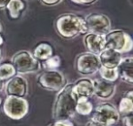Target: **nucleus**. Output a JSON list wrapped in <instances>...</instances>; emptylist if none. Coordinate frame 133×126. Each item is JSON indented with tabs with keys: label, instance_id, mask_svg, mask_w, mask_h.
Returning a JSON list of instances; mask_svg holds the SVG:
<instances>
[{
	"label": "nucleus",
	"instance_id": "c756f323",
	"mask_svg": "<svg viewBox=\"0 0 133 126\" xmlns=\"http://www.w3.org/2000/svg\"><path fill=\"white\" fill-rule=\"evenodd\" d=\"M2 102H3V100H2V98H1V96H0V106L2 105Z\"/></svg>",
	"mask_w": 133,
	"mask_h": 126
},
{
	"label": "nucleus",
	"instance_id": "f03ea898",
	"mask_svg": "<svg viewBox=\"0 0 133 126\" xmlns=\"http://www.w3.org/2000/svg\"><path fill=\"white\" fill-rule=\"evenodd\" d=\"M72 85L73 83L66 84L58 91L52 110V117L55 121L70 120L76 113L77 98L72 92Z\"/></svg>",
	"mask_w": 133,
	"mask_h": 126
},
{
	"label": "nucleus",
	"instance_id": "6ab92c4d",
	"mask_svg": "<svg viewBox=\"0 0 133 126\" xmlns=\"http://www.w3.org/2000/svg\"><path fill=\"white\" fill-rule=\"evenodd\" d=\"M93 103L90 102L89 98H79L77 99L76 107H75V111L76 113H78L83 116L91 114L93 111Z\"/></svg>",
	"mask_w": 133,
	"mask_h": 126
},
{
	"label": "nucleus",
	"instance_id": "1a4fd4ad",
	"mask_svg": "<svg viewBox=\"0 0 133 126\" xmlns=\"http://www.w3.org/2000/svg\"><path fill=\"white\" fill-rule=\"evenodd\" d=\"M85 19L89 33H94L98 35H106L110 31L111 22L108 16L100 13H91L88 15Z\"/></svg>",
	"mask_w": 133,
	"mask_h": 126
},
{
	"label": "nucleus",
	"instance_id": "5701e85b",
	"mask_svg": "<svg viewBox=\"0 0 133 126\" xmlns=\"http://www.w3.org/2000/svg\"><path fill=\"white\" fill-rule=\"evenodd\" d=\"M49 126H74V123L70 120H61L55 121V122L51 123Z\"/></svg>",
	"mask_w": 133,
	"mask_h": 126
},
{
	"label": "nucleus",
	"instance_id": "aec40b11",
	"mask_svg": "<svg viewBox=\"0 0 133 126\" xmlns=\"http://www.w3.org/2000/svg\"><path fill=\"white\" fill-rule=\"evenodd\" d=\"M17 74V71L11 62L6 61L0 64V82L3 83L4 81H8Z\"/></svg>",
	"mask_w": 133,
	"mask_h": 126
},
{
	"label": "nucleus",
	"instance_id": "412c9836",
	"mask_svg": "<svg viewBox=\"0 0 133 126\" xmlns=\"http://www.w3.org/2000/svg\"><path fill=\"white\" fill-rule=\"evenodd\" d=\"M101 79L110 82H116L118 79V72L117 68H105V67H100L98 70Z\"/></svg>",
	"mask_w": 133,
	"mask_h": 126
},
{
	"label": "nucleus",
	"instance_id": "9b49d317",
	"mask_svg": "<svg viewBox=\"0 0 133 126\" xmlns=\"http://www.w3.org/2000/svg\"><path fill=\"white\" fill-rule=\"evenodd\" d=\"M94 95L100 100H109L112 98L116 91V85L114 82L105 80L103 79H96L93 80Z\"/></svg>",
	"mask_w": 133,
	"mask_h": 126
},
{
	"label": "nucleus",
	"instance_id": "423d86ee",
	"mask_svg": "<svg viewBox=\"0 0 133 126\" xmlns=\"http://www.w3.org/2000/svg\"><path fill=\"white\" fill-rule=\"evenodd\" d=\"M37 83L42 89L53 92H58L66 85L65 76L58 71H46L37 78Z\"/></svg>",
	"mask_w": 133,
	"mask_h": 126
},
{
	"label": "nucleus",
	"instance_id": "ddd939ff",
	"mask_svg": "<svg viewBox=\"0 0 133 126\" xmlns=\"http://www.w3.org/2000/svg\"><path fill=\"white\" fill-rule=\"evenodd\" d=\"M83 42L89 52L93 54H98L106 48L105 47V37L102 35H98L94 33H87L83 39Z\"/></svg>",
	"mask_w": 133,
	"mask_h": 126
},
{
	"label": "nucleus",
	"instance_id": "cd10ccee",
	"mask_svg": "<svg viewBox=\"0 0 133 126\" xmlns=\"http://www.w3.org/2000/svg\"><path fill=\"white\" fill-rule=\"evenodd\" d=\"M86 126H106V125H104V124H102V123H100V122H97V121L92 120V119H91L89 122H87Z\"/></svg>",
	"mask_w": 133,
	"mask_h": 126
},
{
	"label": "nucleus",
	"instance_id": "4be33fe9",
	"mask_svg": "<svg viewBox=\"0 0 133 126\" xmlns=\"http://www.w3.org/2000/svg\"><path fill=\"white\" fill-rule=\"evenodd\" d=\"M61 65V58L57 55H53L43 61V67L46 71H56Z\"/></svg>",
	"mask_w": 133,
	"mask_h": 126
},
{
	"label": "nucleus",
	"instance_id": "6e6552de",
	"mask_svg": "<svg viewBox=\"0 0 133 126\" xmlns=\"http://www.w3.org/2000/svg\"><path fill=\"white\" fill-rule=\"evenodd\" d=\"M100 67L98 56L89 51L79 54L75 60V69L81 75H92L98 72Z\"/></svg>",
	"mask_w": 133,
	"mask_h": 126
},
{
	"label": "nucleus",
	"instance_id": "2f4dec72",
	"mask_svg": "<svg viewBox=\"0 0 133 126\" xmlns=\"http://www.w3.org/2000/svg\"><path fill=\"white\" fill-rule=\"evenodd\" d=\"M0 83H2V82H0ZM0 89H1V86H0Z\"/></svg>",
	"mask_w": 133,
	"mask_h": 126
},
{
	"label": "nucleus",
	"instance_id": "a878e982",
	"mask_svg": "<svg viewBox=\"0 0 133 126\" xmlns=\"http://www.w3.org/2000/svg\"><path fill=\"white\" fill-rule=\"evenodd\" d=\"M62 0H40V2L42 3L43 5H46V6H56V5L59 4Z\"/></svg>",
	"mask_w": 133,
	"mask_h": 126
},
{
	"label": "nucleus",
	"instance_id": "a211bd4d",
	"mask_svg": "<svg viewBox=\"0 0 133 126\" xmlns=\"http://www.w3.org/2000/svg\"><path fill=\"white\" fill-rule=\"evenodd\" d=\"M118 111L120 117L124 115L133 113V91H128L121 98L118 103Z\"/></svg>",
	"mask_w": 133,
	"mask_h": 126
},
{
	"label": "nucleus",
	"instance_id": "9d476101",
	"mask_svg": "<svg viewBox=\"0 0 133 126\" xmlns=\"http://www.w3.org/2000/svg\"><path fill=\"white\" fill-rule=\"evenodd\" d=\"M8 96L25 97L28 92V84L26 80L20 75H15L6 81L5 87Z\"/></svg>",
	"mask_w": 133,
	"mask_h": 126
},
{
	"label": "nucleus",
	"instance_id": "20e7f679",
	"mask_svg": "<svg viewBox=\"0 0 133 126\" xmlns=\"http://www.w3.org/2000/svg\"><path fill=\"white\" fill-rule=\"evenodd\" d=\"M11 63L18 74L37 72L40 69V62L28 50H21L12 58Z\"/></svg>",
	"mask_w": 133,
	"mask_h": 126
},
{
	"label": "nucleus",
	"instance_id": "f3484780",
	"mask_svg": "<svg viewBox=\"0 0 133 126\" xmlns=\"http://www.w3.org/2000/svg\"><path fill=\"white\" fill-rule=\"evenodd\" d=\"M33 56L39 61H44L54 55V48L48 42H40L35 47Z\"/></svg>",
	"mask_w": 133,
	"mask_h": 126
},
{
	"label": "nucleus",
	"instance_id": "4468645a",
	"mask_svg": "<svg viewBox=\"0 0 133 126\" xmlns=\"http://www.w3.org/2000/svg\"><path fill=\"white\" fill-rule=\"evenodd\" d=\"M98 58L102 67L113 69V68H118L122 59V56L121 53L112 48H105L98 54Z\"/></svg>",
	"mask_w": 133,
	"mask_h": 126
},
{
	"label": "nucleus",
	"instance_id": "dca6fc26",
	"mask_svg": "<svg viewBox=\"0 0 133 126\" xmlns=\"http://www.w3.org/2000/svg\"><path fill=\"white\" fill-rule=\"evenodd\" d=\"M26 4L25 0H10L6 9L8 10V17L13 20L18 19L26 10Z\"/></svg>",
	"mask_w": 133,
	"mask_h": 126
},
{
	"label": "nucleus",
	"instance_id": "b1692460",
	"mask_svg": "<svg viewBox=\"0 0 133 126\" xmlns=\"http://www.w3.org/2000/svg\"><path fill=\"white\" fill-rule=\"evenodd\" d=\"M132 119H133V114L132 113H129V114L124 115L122 116V123L123 126H133L132 123Z\"/></svg>",
	"mask_w": 133,
	"mask_h": 126
},
{
	"label": "nucleus",
	"instance_id": "39448f33",
	"mask_svg": "<svg viewBox=\"0 0 133 126\" xmlns=\"http://www.w3.org/2000/svg\"><path fill=\"white\" fill-rule=\"evenodd\" d=\"M2 105L5 114L12 120L23 119L29 110L28 102L23 97L8 96Z\"/></svg>",
	"mask_w": 133,
	"mask_h": 126
},
{
	"label": "nucleus",
	"instance_id": "7ed1b4c3",
	"mask_svg": "<svg viewBox=\"0 0 133 126\" xmlns=\"http://www.w3.org/2000/svg\"><path fill=\"white\" fill-rule=\"evenodd\" d=\"M105 37V47L116 50L119 53H127L132 49L133 42L131 37L120 29L109 31Z\"/></svg>",
	"mask_w": 133,
	"mask_h": 126
},
{
	"label": "nucleus",
	"instance_id": "7c9ffc66",
	"mask_svg": "<svg viewBox=\"0 0 133 126\" xmlns=\"http://www.w3.org/2000/svg\"><path fill=\"white\" fill-rule=\"evenodd\" d=\"M2 32V27H1V25H0V33Z\"/></svg>",
	"mask_w": 133,
	"mask_h": 126
},
{
	"label": "nucleus",
	"instance_id": "0eeeda50",
	"mask_svg": "<svg viewBox=\"0 0 133 126\" xmlns=\"http://www.w3.org/2000/svg\"><path fill=\"white\" fill-rule=\"evenodd\" d=\"M91 119L106 126H113L119 122L120 115L114 105L109 102H104L97 106Z\"/></svg>",
	"mask_w": 133,
	"mask_h": 126
},
{
	"label": "nucleus",
	"instance_id": "f257e3e1",
	"mask_svg": "<svg viewBox=\"0 0 133 126\" xmlns=\"http://www.w3.org/2000/svg\"><path fill=\"white\" fill-rule=\"evenodd\" d=\"M55 28L57 34L65 39H72L79 35L89 33L84 17L72 13L59 16L56 19Z\"/></svg>",
	"mask_w": 133,
	"mask_h": 126
},
{
	"label": "nucleus",
	"instance_id": "f8f14e48",
	"mask_svg": "<svg viewBox=\"0 0 133 126\" xmlns=\"http://www.w3.org/2000/svg\"><path fill=\"white\" fill-rule=\"evenodd\" d=\"M72 92L77 99L90 98L94 95L93 80L88 78L78 80L72 85Z\"/></svg>",
	"mask_w": 133,
	"mask_h": 126
},
{
	"label": "nucleus",
	"instance_id": "2eb2a0df",
	"mask_svg": "<svg viewBox=\"0 0 133 126\" xmlns=\"http://www.w3.org/2000/svg\"><path fill=\"white\" fill-rule=\"evenodd\" d=\"M118 78L128 84L133 83V59L132 57L122 58L118 66Z\"/></svg>",
	"mask_w": 133,
	"mask_h": 126
},
{
	"label": "nucleus",
	"instance_id": "bb28decb",
	"mask_svg": "<svg viewBox=\"0 0 133 126\" xmlns=\"http://www.w3.org/2000/svg\"><path fill=\"white\" fill-rule=\"evenodd\" d=\"M4 43H5V37L2 35V33H0V61L2 59V48L3 46H4Z\"/></svg>",
	"mask_w": 133,
	"mask_h": 126
},
{
	"label": "nucleus",
	"instance_id": "393cba45",
	"mask_svg": "<svg viewBox=\"0 0 133 126\" xmlns=\"http://www.w3.org/2000/svg\"><path fill=\"white\" fill-rule=\"evenodd\" d=\"M74 4L79 5V6H89L93 5L98 1V0H71Z\"/></svg>",
	"mask_w": 133,
	"mask_h": 126
},
{
	"label": "nucleus",
	"instance_id": "c85d7f7f",
	"mask_svg": "<svg viewBox=\"0 0 133 126\" xmlns=\"http://www.w3.org/2000/svg\"><path fill=\"white\" fill-rule=\"evenodd\" d=\"M10 0H0V10L6 9V6L8 5Z\"/></svg>",
	"mask_w": 133,
	"mask_h": 126
}]
</instances>
